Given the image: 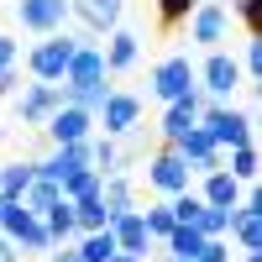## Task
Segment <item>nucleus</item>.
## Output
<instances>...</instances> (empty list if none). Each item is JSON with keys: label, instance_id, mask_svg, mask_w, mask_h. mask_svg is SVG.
<instances>
[{"label": "nucleus", "instance_id": "1", "mask_svg": "<svg viewBox=\"0 0 262 262\" xmlns=\"http://www.w3.org/2000/svg\"><path fill=\"white\" fill-rule=\"evenodd\" d=\"M79 42H84V37L48 32V37H42L37 48L27 53V69H32V79H42V84H58V79H63V69H69V58L79 53Z\"/></svg>", "mask_w": 262, "mask_h": 262}, {"label": "nucleus", "instance_id": "2", "mask_svg": "<svg viewBox=\"0 0 262 262\" xmlns=\"http://www.w3.org/2000/svg\"><path fill=\"white\" fill-rule=\"evenodd\" d=\"M242 63H236L231 53H221V48H210V58L200 63V69H194V84H200V90L210 95V100H226V95H236L242 90Z\"/></svg>", "mask_w": 262, "mask_h": 262}, {"label": "nucleus", "instance_id": "3", "mask_svg": "<svg viewBox=\"0 0 262 262\" xmlns=\"http://www.w3.org/2000/svg\"><path fill=\"white\" fill-rule=\"evenodd\" d=\"M200 126L210 131V142L221 147V152H231V147L252 142V116L231 111V105H205V111H200Z\"/></svg>", "mask_w": 262, "mask_h": 262}, {"label": "nucleus", "instance_id": "4", "mask_svg": "<svg viewBox=\"0 0 262 262\" xmlns=\"http://www.w3.org/2000/svg\"><path fill=\"white\" fill-rule=\"evenodd\" d=\"M58 105H63V84L32 79V84H21V90H16V116H21V126H42Z\"/></svg>", "mask_w": 262, "mask_h": 262}, {"label": "nucleus", "instance_id": "5", "mask_svg": "<svg viewBox=\"0 0 262 262\" xmlns=\"http://www.w3.org/2000/svg\"><path fill=\"white\" fill-rule=\"evenodd\" d=\"M168 147L179 152V158H184V168H189V173H200V179H205V173H215V168H226V163H221L226 152L210 142V131H205V126L184 131V137H179V142H168Z\"/></svg>", "mask_w": 262, "mask_h": 262}, {"label": "nucleus", "instance_id": "6", "mask_svg": "<svg viewBox=\"0 0 262 262\" xmlns=\"http://www.w3.org/2000/svg\"><path fill=\"white\" fill-rule=\"evenodd\" d=\"M63 90L79 95V90H95V84H105V53L95 48V42H79V53L69 58V69H63Z\"/></svg>", "mask_w": 262, "mask_h": 262}, {"label": "nucleus", "instance_id": "7", "mask_svg": "<svg viewBox=\"0 0 262 262\" xmlns=\"http://www.w3.org/2000/svg\"><path fill=\"white\" fill-rule=\"evenodd\" d=\"M189 179H194V173L184 168V158H179L173 147H158V152H152V163H147V184L158 189V194H168V200H173V194L189 189Z\"/></svg>", "mask_w": 262, "mask_h": 262}, {"label": "nucleus", "instance_id": "8", "mask_svg": "<svg viewBox=\"0 0 262 262\" xmlns=\"http://www.w3.org/2000/svg\"><path fill=\"white\" fill-rule=\"evenodd\" d=\"M189 90H194V63L184 53H173V58H163L158 69H152V95H158L163 105L168 100H184Z\"/></svg>", "mask_w": 262, "mask_h": 262}, {"label": "nucleus", "instance_id": "9", "mask_svg": "<svg viewBox=\"0 0 262 262\" xmlns=\"http://www.w3.org/2000/svg\"><path fill=\"white\" fill-rule=\"evenodd\" d=\"M16 21L27 32H63V21H69V0H16Z\"/></svg>", "mask_w": 262, "mask_h": 262}, {"label": "nucleus", "instance_id": "10", "mask_svg": "<svg viewBox=\"0 0 262 262\" xmlns=\"http://www.w3.org/2000/svg\"><path fill=\"white\" fill-rule=\"evenodd\" d=\"M79 168H90V137H84V142H58L48 158L37 163V173H42V179H53V184H63V179L79 173Z\"/></svg>", "mask_w": 262, "mask_h": 262}, {"label": "nucleus", "instance_id": "11", "mask_svg": "<svg viewBox=\"0 0 262 262\" xmlns=\"http://www.w3.org/2000/svg\"><path fill=\"white\" fill-rule=\"evenodd\" d=\"M226 32H231V11L221 6V0H200L194 16H189V37L205 42V48H215V42H226Z\"/></svg>", "mask_w": 262, "mask_h": 262}, {"label": "nucleus", "instance_id": "12", "mask_svg": "<svg viewBox=\"0 0 262 262\" xmlns=\"http://www.w3.org/2000/svg\"><path fill=\"white\" fill-rule=\"evenodd\" d=\"M42 131H48V137H53V147H58V142H84V137H90V131H95V116L63 100L58 111H53L48 121H42Z\"/></svg>", "mask_w": 262, "mask_h": 262}, {"label": "nucleus", "instance_id": "13", "mask_svg": "<svg viewBox=\"0 0 262 262\" xmlns=\"http://www.w3.org/2000/svg\"><path fill=\"white\" fill-rule=\"evenodd\" d=\"M95 116H100V126H105V137H126V131L142 121V100H137V95H116V90H111V100H105Z\"/></svg>", "mask_w": 262, "mask_h": 262}, {"label": "nucleus", "instance_id": "14", "mask_svg": "<svg viewBox=\"0 0 262 262\" xmlns=\"http://www.w3.org/2000/svg\"><path fill=\"white\" fill-rule=\"evenodd\" d=\"M121 11H126L121 0H69V16H79L84 32H95V37L100 32H116L121 27Z\"/></svg>", "mask_w": 262, "mask_h": 262}, {"label": "nucleus", "instance_id": "15", "mask_svg": "<svg viewBox=\"0 0 262 262\" xmlns=\"http://www.w3.org/2000/svg\"><path fill=\"white\" fill-rule=\"evenodd\" d=\"M111 236H116V247L131 252V257H147V247H152L142 210H121V215H111Z\"/></svg>", "mask_w": 262, "mask_h": 262}, {"label": "nucleus", "instance_id": "16", "mask_svg": "<svg viewBox=\"0 0 262 262\" xmlns=\"http://www.w3.org/2000/svg\"><path fill=\"white\" fill-rule=\"evenodd\" d=\"M205 205H221V210H236V200H242V179H231L226 168L205 173V189H200Z\"/></svg>", "mask_w": 262, "mask_h": 262}, {"label": "nucleus", "instance_id": "17", "mask_svg": "<svg viewBox=\"0 0 262 262\" xmlns=\"http://www.w3.org/2000/svg\"><path fill=\"white\" fill-rule=\"evenodd\" d=\"M105 53V74H121V69H131V63L142 58V42H137V32H111V48H100Z\"/></svg>", "mask_w": 262, "mask_h": 262}, {"label": "nucleus", "instance_id": "18", "mask_svg": "<svg viewBox=\"0 0 262 262\" xmlns=\"http://www.w3.org/2000/svg\"><path fill=\"white\" fill-rule=\"evenodd\" d=\"M58 200H63V189H58L53 179H42V173H37V179L27 184V194H21V205H27V210L37 215V221H42V215H48V210H53Z\"/></svg>", "mask_w": 262, "mask_h": 262}, {"label": "nucleus", "instance_id": "19", "mask_svg": "<svg viewBox=\"0 0 262 262\" xmlns=\"http://www.w3.org/2000/svg\"><path fill=\"white\" fill-rule=\"evenodd\" d=\"M79 252V262H111L121 247H116V236H111V226H105V231H84V242L74 247Z\"/></svg>", "mask_w": 262, "mask_h": 262}, {"label": "nucleus", "instance_id": "20", "mask_svg": "<svg viewBox=\"0 0 262 262\" xmlns=\"http://www.w3.org/2000/svg\"><path fill=\"white\" fill-rule=\"evenodd\" d=\"M42 226H48L53 247H58V242L69 247V242H74V205H69V200H58V205H53L48 215H42Z\"/></svg>", "mask_w": 262, "mask_h": 262}, {"label": "nucleus", "instance_id": "21", "mask_svg": "<svg viewBox=\"0 0 262 262\" xmlns=\"http://www.w3.org/2000/svg\"><path fill=\"white\" fill-rule=\"evenodd\" d=\"M32 179H37V163H6L0 168V194H6V200H21Z\"/></svg>", "mask_w": 262, "mask_h": 262}, {"label": "nucleus", "instance_id": "22", "mask_svg": "<svg viewBox=\"0 0 262 262\" xmlns=\"http://www.w3.org/2000/svg\"><path fill=\"white\" fill-rule=\"evenodd\" d=\"M111 226V215H105L100 194H90V200H74V231H105Z\"/></svg>", "mask_w": 262, "mask_h": 262}, {"label": "nucleus", "instance_id": "23", "mask_svg": "<svg viewBox=\"0 0 262 262\" xmlns=\"http://www.w3.org/2000/svg\"><path fill=\"white\" fill-rule=\"evenodd\" d=\"M100 205H105V215H121V210H131V184L121 179V173L100 179Z\"/></svg>", "mask_w": 262, "mask_h": 262}, {"label": "nucleus", "instance_id": "24", "mask_svg": "<svg viewBox=\"0 0 262 262\" xmlns=\"http://www.w3.org/2000/svg\"><path fill=\"white\" fill-rule=\"evenodd\" d=\"M58 189H63V200H69V205H74V200H90V194H100V173H95V168H79V173H69Z\"/></svg>", "mask_w": 262, "mask_h": 262}, {"label": "nucleus", "instance_id": "25", "mask_svg": "<svg viewBox=\"0 0 262 262\" xmlns=\"http://www.w3.org/2000/svg\"><path fill=\"white\" fill-rule=\"evenodd\" d=\"M231 179H242V184H257V142H242V147H231Z\"/></svg>", "mask_w": 262, "mask_h": 262}, {"label": "nucleus", "instance_id": "26", "mask_svg": "<svg viewBox=\"0 0 262 262\" xmlns=\"http://www.w3.org/2000/svg\"><path fill=\"white\" fill-rule=\"evenodd\" d=\"M163 242H168V252H173V257H200V247H205V236L194 231V226H173V231L163 236Z\"/></svg>", "mask_w": 262, "mask_h": 262}, {"label": "nucleus", "instance_id": "27", "mask_svg": "<svg viewBox=\"0 0 262 262\" xmlns=\"http://www.w3.org/2000/svg\"><path fill=\"white\" fill-rule=\"evenodd\" d=\"M226 226H231V210H221V205H200V215H194L200 236H226Z\"/></svg>", "mask_w": 262, "mask_h": 262}, {"label": "nucleus", "instance_id": "28", "mask_svg": "<svg viewBox=\"0 0 262 262\" xmlns=\"http://www.w3.org/2000/svg\"><path fill=\"white\" fill-rule=\"evenodd\" d=\"M142 221H147V236H152V242H163V236L179 226V221H173V210H168V200H163V205H147Z\"/></svg>", "mask_w": 262, "mask_h": 262}, {"label": "nucleus", "instance_id": "29", "mask_svg": "<svg viewBox=\"0 0 262 262\" xmlns=\"http://www.w3.org/2000/svg\"><path fill=\"white\" fill-rule=\"evenodd\" d=\"M200 194H194V189H184V194H173V200H168V210H173V221H179V226H194V215H200Z\"/></svg>", "mask_w": 262, "mask_h": 262}, {"label": "nucleus", "instance_id": "30", "mask_svg": "<svg viewBox=\"0 0 262 262\" xmlns=\"http://www.w3.org/2000/svg\"><path fill=\"white\" fill-rule=\"evenodd\" d=\"M194 6H200V0H158V21L163 27H179V21L194 16Z\"/></svg>", "mask_w": 262, "mask_h": 262}, {"label": "nucleus", "instance_id": "31", "mask_svg": "<svg viewBox=\"0 0 262 262\" xmlns=\"http://www.w3.org/2000/svg\"><path fill=\"white\" fill-rule=\"evenodd\" d=\"M226 11H236L247 21V37H262V0H231Z\"/></svg>", "mask_w": 262, "mask_h": 262}, {"label": "nucleus", "instance_id": "32", "mask_svg": "<svg viewBox=\"0 0 262 262\" xmlns=\"http://www.w3.org/2000/svg\"><path fill=\"white\" fill-rule=\"evenodd\" d=\"M242 74H247V84H257V79H262V37H247V53H242Z\"/></svg>", "mask_w": 262, "mask_h": 262}, {"label": "nucleus", "instance_id": "33", "mask_svg": "<svg viewBox=\"0 0 262 262\" xmlns=\"http://www.w3.org/2000/svg\"><path fill=\"white\" fill-rule=\"evenodd\" d=\"M194 262H231V242L226 236H205V247H200Z\"/></svg>", "mask_w": 262, "mask_h": 262}, {"label": "nucleus", "instance_id": "34", "mask_svg": "<svg viewBox=\"0 0 262 262\" xmlns=\"http://www.w3.org/2000/svg\"><path fill=\"white\" fill-rule=\"evenodd\" d=\"M21 90V79H16V63H11V69H0V95H16Z\"/></svg>", "mask_w": 262, "mask_h": 262}, {"label": "nucleus", "instance_id": "35", "mask_svg": "<svg viewBox=\"0 0 262 262\" xmlns=\"http://www.w3.org/2000/svg\"><path fill=\"white\" fill-rule=\"evenodd\" d=\"M11 63H16V42L0 37V69H11Z\"/></svg>", "mask_w": 262, "mask_h": 262}, {"label": "nucleus", "instance_id": "36", "mask_svg": "<svg viewBox=\"0 0 262 262\" xmlns=\"http://www.w3.org/2000/svg\"><path fill=\"white\" fill-rule=\"evenodd\" d=\"M0 262H21V252H16L11 236H0Z\"/></svg>", "mask_w": 262, "mask_h": 262}, {"label": "nucleus", "instance_id": "37", "mask_svg": "<svg viewBox=\"0 0 262 262\" xmlns=\"http://www.w3.org/2000/svg\"><path fill=\"white\" fill-rule=\"evenodd\" d=\"M48 262H79V252H74V247H63V252H53Z\"/></svg>", "mask_w": 262, "mask_h": 262}, {"label": "nucleus", "instance_id": "38", "mask_svg": "<svg viewBox=\"0 0 262 262\" xmlns=\"http://www.w3.org/2000/svg\"><path fill=\"white\" fill-rule=\"evenodd\" d=\"M111 262H147V257H131V252H116Z\"/></svg>", "mask_w": 262, "mask_h": 262}, {"label": "nucleus", "instance_id": "39", "mask_svg": "<svg viewBox=\"0 0 262 262\" xmlns=\"http://www.w3.org/2000/svg\"><path fill=\"white\" fill-rule=\"evenodd\" d=\"M173 262H194V257H173Z\"/></svg>", "mask_w": 262, "mask_h": 262}]
</instances>
